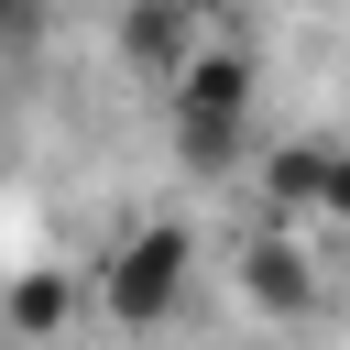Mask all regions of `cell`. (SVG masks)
Listing matches in <instances>:
<instances>
[{
	"mask_svg": "<svg viewBox=\"0 0 350 350\" xmlns=\"http://www.w3.org/2000/svg\"><path fill=\"white\" fill-rule=\"evenodd\" d=\"M252 55L241 44H186V66L164 77V120H175V164L186 175H230L252 164Z\"/></svg>",
	"mask_w": 350,
	"mask_h": 350,
	"instance_id": "cell-1",
	"label": "cell"
},
{
	"mask_svg": "<svg viewBox=\"0 0 350 350\" xmlns=\"http://www.w3.org/2000/svg\"><path fill=\"white\" fill-rule=\"evenodd\" d=\"M186 262H197V241H186L175 219H142V230L98 262V317H109V328H131V339H142V328H164V317H175V295H186Z\"/></svg>",
	"mask_w": 350,
	"mask_h": 350,
	"instance_id": "cell-2",
	"label": "cell"
},
{
	"mask_svg": "<svg viewBox=\"0 0 350 350\" xmlns=\"http://www.w3.org/2000/svg\"><path fill=\"white\" fill-rule=\"evenodd\" d=\"M241 295H252L262 317H306V306L328 295V262H317L295 230H262V241L241 252Z\"/></svg>",
	"mask_w": 350,
	"mask_h": 350,
	"instance_id": "cell-3",
	"label": "cell"
},
{
	"mask_svg": "<svg viewBox=\"0 0 350 350\" xmlns=\"http://www.w3.org/2000/svg\"><path fill=\"white\" fill-rule=\"evenodd\" d=\"M262 197L273 208H350V164H339V142H273L262 153Z\"/></svg>",
	"mask_w": 350,
	"mask_h": 350,
	"instance_id": "cell-4",
	"label": "cell"
},
{
	"mask_svg": "<svg viewBox=\"0 0 350 350\" xmlns=\"http://www.w3.org/2000/svg\"><path fill=\"white\" fill-rule=\"evenodd\" d=\"M186 44H197V0H131V11H120V55H131L153 88L186 66Z\"/></svg>",
	"mask_w": 350,
	"mask_h": 350,
	"instance_id": "cell-5",
	"label": "cell"
},
{
	"mask_svg": "<svg viewBox=\"0 0 350 350\" xmlns=\"http://www.w3.org/2000/svg\"><path fill=\"white\" fill-rule=\"evenodd\" d=\"M77 295H88V284H77L66 262H22L11 295H0V328H11V339H55V328L77 317Z\"/></svg>",
	"mask_w": 350,
	"mask_h": 350,
	"instance_id": "cell-6",
	"label": "cell"
}]
</instances>
